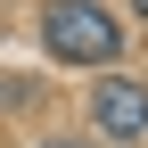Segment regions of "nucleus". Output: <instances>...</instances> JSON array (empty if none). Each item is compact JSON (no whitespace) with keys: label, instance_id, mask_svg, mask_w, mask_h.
<instances>
[{"label":"nucleus","instance_id":"obj_2","mask_svg":"<svg viewBox=\"0 0 148 148\" xmlns=\"http://www.w3.org/2000/svg\"><path fill=\"white\" fill-rule=\"evenodd\" d=\"M90 123H99L107 140H140V132H148V82L107 74V82L90 90Z\"/></svg>","mask_w":148,"mask_h":148},{"label":"nucleus","instance_id":"obj_1","mask_svg":"<svg viewBox=\"0 0 148 148\" xmlns=\"http://www.w3.org/2000/svg\"><path fill=\"white\" fill-rule=\"evenodd\" d=\"M41 41H49V58H66V66H115L123 58V25L99 0H49L41 8Z\"/></svg>","mask_w":148,"mask_h":148},{"label":"nucleus","instance_id":"obj_3","mask_svg":"<svg viewBox=\"0 0 148 148\" xmlns=\"http://www.w3.org/2000/svg\"><path fill=\"white\" fill-rule=\"evenodd\" d=\"M41 148H82V140H41Z\"/></svg>","mask_w":148,"mask_h":148},{"label":"nucleus","instance_id":"obj_4","mask_svg":"<svg viewBox=\"0 0 148 148\" xmlns=\"http://www.w3.org/2000/svg\"><path fill=\"white\" fill-rule=\"evenodd\" d=\"M132 16H148V0H132Z\"/></svg>","mask_w":148,"mask_h":148}]
</instances>
